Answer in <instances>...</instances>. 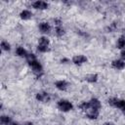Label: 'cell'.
Returning <instances> with one entry per match:
<instances>
[{"label": "cell", "mask_w": 125, "mask_h": 125, "mask_svg": "<svg viewBox=\"0 0 125 125\" xmlns=\"http://www.w3.org/2000/svg\"><path fill=\"white\" fill-rule=\"evenodd\" d=\"M50 39L43 35L38 38V44H37V51L39 53H47L50 50Z\"/></svg>", "instance_id": "6da1fadb"}, {"label": "cell", "mask_w": 125, "mask_h": 125, "mask_svg": "<svg viewBox=\"0 0 125 125\" xmlns=\"http://www.w3.org/2000/svg\"><path fill=\"white\" fill-rule=\"evenodd\" d=\"M57 107L59 110H61L62 112H68L73 109V104L68 100L62 99L57 102Z\"/></svg>", "instance_id": "7a4b0ae2"}, {"label": "cell", "mask_w": 125, "mask_h": 125, "mask_svg": "<svg viewBox=\"0 0 125 125\" xmlns=\"http://www.w3.org/2000/svg\"><path fill=\"white\" fill-rule=\"evenodd\" d=\"M28 65L30 66V68H31V70H32L34 75H36L37 77H40V76L43 75V65L38 61V59L35 60V61H32L31 62H29Z\"/></svg>", "instance_id": "3957f363"}, {"label": "cell", "mask_w": 125, "mask_h": 125, "mask_svg": "<svg viewBox=\"0 0 125 125\" xmlns=\"http://www.w3.org/2000/svg\"><path fill=\"white\" fill-rule=\"evenodd\" d=\"M35 99H36V101H38L40 103H48L51 101V95L46 91H40V92L36 93Z\"/></svg>", "instance_id": "277c9868"}, {"label": "cell", "mask_w": 125, "mask_h": 125, "mask_svg": "<svg viewBox=\"0 0 125 125\" xmlns=\"http://www.w3.org/2000/svg\"><path fill=\"white\" fill-rule=\"evenodd\" d=\"M87 61H88V58L84 55H75L71 59L72 63L75 64V65H82V64L86 63Z\"/></svg>", "instance_id": "5b68a950"}, {"label": "cell", "mask_w": 125, "mask_h": 125, "mask_svg": "<svg viewBox=\"0 0 125 125\" xmlns=\"http://www.w3.org/2000/svg\"><path fill=\"white\" fill-rule=\"evenodd\" d=\"M54 85H55V87H56L59 91H62V92L66 91V90L68 89V87H69V83H68L66 80H64V79L57 80V81L54 83Z\"/></svg>", "instance_id": "8992f818"}, {"label": "cell", "mask_w": 125, "mask_h": 125, "mask_svg": "<svg viewBox=\"0 0 125 125\" xmlns=\"http://www.w3.org/2000/svg\"><path fill=\"white\" fill-rule=\"evenodd\" d=\"M31 6L32 8H34L35 10H47L49 8V3L45 2V1H42V0H37V1H34L31 3Z\"/></svg>", "instance_id": "52a82bcc"}, {"label": "cell", "mask_w": 125, "mask_h": 125, "mask_svg": "<svg viewBox=\"0 0 125 125\" xmlns=\"http://www.w3.org/2000/svg\"><path fill=\"white\" fill-rule=\"evenodd\" d=\"M38 29H39V31H40L41 33H43V34H48V33L51 32L52 27H51V25H50V23H49L48 21H41V22H39V24H38Z\"/></svg>", "instance_id": "ba28073f"}, {"label": "cell", "mask_w": 125, "mask_h": 125, "mask_svg": "<svg viewBox=\"0 0 125 125\" xmlns=\"http://www.w3.org/2000/svg\"><path fill=\"white\" fill-rule=\"evenodd\" d=\"M85 115L90 120H97L99 118V116H100V110L94 109V108H89L85 112Z\"/></svg>", "instance_id": "9c48e42d"}, {"label": "cell", "mask_w": 125, "mask_h": 125, "mask_svg": "<svg viewBox=\"0 0 125 125\" xmlns=\"http://www.w3.org/2000/svg\"><path fill=\"white\" fill-rule=\"evenodd\" d=\"M111 67L117 70H122L123 68H125V61H123L122 59L113 60L111 62Z\"/></svg>", "instance_id": "30bf717a"}, {"label": "cell", "mask_w": 125, "mask_h": 125, "mask_svg": "<svg viewBox=\"0 0 125 125\" xmlns=\"http://www.w3.org/2000/svg\"><path fill=\"white\" fill-rule=\"evenodd\" d=\"M15 54L17 57H20V58H26L27 55H28V52L26 51L25 48H23L22 46H18L15 50Z\"/></svg>", "instance_id": "8fae6325"}, {"label": "cell", "mask_w": 125, "mask_h": 125, "mask_svg": "<svg viewBox=\"0 0 125 125\" xmlns=\"http://www.w3.org/2000/svg\"><path fill=\"white\" fill-rule=\"evenodd\" d=\"M89 104H90V108H94V109H98V110H100L102 108V103L97 98H92L89 101Z\"/></svg>", "instance_id": "7c38bea8"}, {"label": "cell", "mask_w": 125, "mask_h": 125, "mask_svg": "<svg viewBox=\"0 0 125 125\" xmlns=\"http://www.w3.org/2000/svg\"><path fill=\"white\" fill-rule=\"evenodd\" d=\"M32 16H33L32 12H31L30 10H28V9H23V10L21 11V13H20V18H21V20H23V21H28V20H30V19L32 18Z\"/></svg>", "instance_id": "4fadbf2b"}, {"label": "cell", "mask_w": 125, "mask_h": 125, "mask_svg": "<svg viewBox=\"0 0 125 125\" xmlns=\"http://www.w3.org/2000/svg\"><path fill=\"white\" fill-rule=\"evenodd\" d=\"M54 33L57 37H62L65 34V29L62 25H58V26H55Z\"/></svg>", "instance_id": "5bb4252c"}, {"label": "cell", "mask_w": 125, "mask_h": 125, "mask_svg": "<svg viewBox=\"0 0 125 125\" xmlns=\"http://www.w3.org/2000/svg\"><path fill=\"white\" fill-rule=\"evenodd\" d=\"M98 79H99V76H98L97 73H90V74H87L85 76V80L88 83H91V84L96 83L98 81Z\"/></svg>", "instance_id": "9a60e30c"}, {"label": "cell", "mask_w": 125, "mask_h": 125, "mask_svg": "<svg viewBox=\"0 0 125 125\" xmlns=\"http://www.w3.org/2000/svg\"><path fill=\"white\" fill-rule=\"evenodd\" d=\"M116 48L120 49V50H124L125 49V34L120 36L117 41H116Z\"/></svg>", "instance_id": "2e32d148"}, {"label": "cell", "mask_w": 125, "mask_h": 125, "mask_svg": "<svg viewBox=\"0 0 125 125\" xmlns=\"http://www.w3.org/2000/svg\"><path fill=\"white\" fill-rule=\"evenodd\" d=\"M114 107L125 111V100H123V99H118V98H117V101H116V104H115V106H114Z\"/></svg>", "instance_id": "e0dca14e"}, {"label": "cell", "mask_w": 125, "mask_h": 125, "mask_svg": "<svg viewBox=\"0 0 125 125\" xmlns=\"http://www.w3.org/2000/svg\"><path fill=\"white\" fill-rule=\"evenodd\" d=\"M12 122L11 117L9 115H1L0 116V124L1 125H9Z\"/></svg>", "instance_id": "ac0fdd59"}, {"label": "cell", "mask_w": 125, "mask_h": 125, "mask_svg": "<svg viewBox=\"0 0 125 125\" xmlns=\"http://www.w3.org/2000/svg\"><path fill=\"white\" fill-rule=\"evenodd\" d=\"M1 50L2 51H5V52H9L11 50V44L6 41V40H2L1 41Z\"/></svg>", "instance_id": "d6986e66"}, {"label": "cell", "mask_w": 125, "mask_h": 125, "mask_svg": "<svg viewBox=\"0 0 125 125\" xmlns=\"http://www.w3.org/2000/svg\"><path fill=\"white\" fill-rule=\"evenodd\" d=\"M79 108L83 111V112H86L89 108H90V104H89V101L88 102H82L80 104H79Z\"/></svg>", "instance_id": "ffe728a7"}, {"label": "cell", "mask_w": 125, "mask_h": 125, "mask_svg": "<svg viewBox=\"0 0 125 125\" xmlns=\"http://www.w3.org/2000/svg\"><path fill=\"white\" fill-rule=\"evenodd\" d=\"M25 60H26V62L29 63V62H31L32 61L37 60V57H36L33 53H28V55H27V57L25 58Z\"/></svg>", "instance_id": "44dd1931"}, {"label": "cell", "mask_w": 125, "mask_h": 125, "mask_svg": "<svg viewBox=\"0 0 125 125\" xmlns=\"http://www.w3.org/2000/svg\"><path fill=\"white\" fill-rule=\"evenodd\" d=\"M120 56H121V59H122L123 61H125V49H124V50H121Z\"/></svg>", "instance_id": "7402d4cb"}, {"label": "cell", "mask_w": 125, "mask_h": 125, "mask_svg": "<svg viewBox=\"0 0 125 125\" xmlns=\"http://www.w3.org/2000/svg\"><path fill=\"white\" fill-rule=\"evenodd\" d=\"M61 62H62V63L63 62V63H65V62H69V60L68 59H66V58H62V60H61Z\"/></svg>", "instance_id": "603a6c76"}, {"label": "cell", "mask_w": 125, "mask_h": 125, "mask_svg": "<svg viewBox=\"0 0 125 125\" xmlns=\"http://www.w3.org/2000/svg\"><path fill=\"white\" fill-rule=\"evenodd\" d=\"M103 125H115L113 122H111V121H106V122H104Z\"/></svg>", "instance_id": "cb8c5ba5"}, {"label": "cell", "mask_w": 125, "mask_h": 125, "mask_svg": "<svg viewBox=\"0 0 125 125\" xmlns=\"http://www.w3.org/2000/svg\"><path fill=\"white\" fill-rule=\"evenodd\" d=\"M22 125H33V123H32L31 121H26V122H24Z\"/></svg>", "instance_id": "d4e9b609"}, {"label": "cell", "mask_w": 125, "mask_h": 125, "mask_svg": "<svg viewBox=\"0 0 125 125\" xmlns=\"http://www.w3.org/2000/svg\"><path fill=\"white\" fill-rule=\"evenodd\" d=\"M9 125H21V124H20V123H18V122H13V121H12Z\"/></svg>", "instance_id": "484cf974"}]
</instances>
